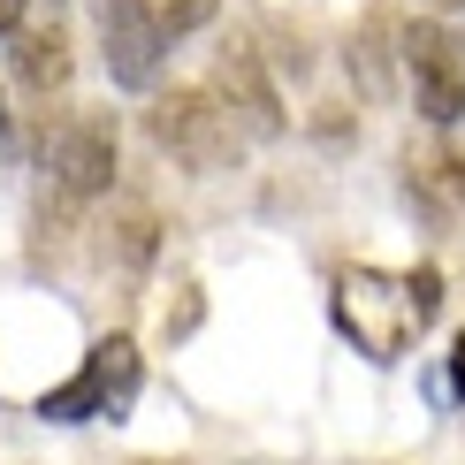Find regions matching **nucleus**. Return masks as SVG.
<instances>
[{
  "label": "nucleus",
  "instance_id": "12",
  "mask_svg": "<svg viewBox=\"0 0 465 465\" xmlns=\"http://www.w3.org/2000/svg\"><path fill=\"white\" fill-rule=\"evenodd\" d=\"M442 8H465V0H442Z\"/></svg>",
  "mask_w": 465,
  "mask_h": 465
},
{
  "label": "nucleus",
  "instance_id": "1",
  "mask_svg": "<svg viewBox=\"0 0 465 465\" xmlns=\"http://www.w3.org/2000/svg\"><path fill=\"white\" fill-rule=\"evenodd\" d=\"M435 298H442L435 267H420V275L343 267V275H336V321H343V336H351L366 359H404L412 336L435 321Z\"/></svg>",
  "mask_w": 465,
  "mask_h": 465
},
{
  "label": "nucleus",
  "instance_id": "10",
  "mask_svg": "<svg viewBox=\"0 0 465 465\" xmlns=\"http://www.w3.org/2000/svg\"><path fill=\"white\" fill-rule=\"evenodd\" d=\"M0 38H24V0H0Z\"/></svg>",
  "mask_w": 465,
  "mask_h": 465
},
{
  "label": "nucleus",
  "instance_id": "5",
  "mask_svg": "<svg viewBox=\"0 0 465 465\" xmlns=\"http://www.w3.org/2000/svg\"><path fill=\"white\" fill-rule=\"evenodd\" d=\"M397 54H404V69H412V84H420V114H428V123H458L465 114V54H458V38L442 24H412Z\"/></svg>",
  "mask_w": 465,
  "mask_h": 465
},
{
  "label": "nucleus",
  "instance_id": "3",
  "mask_svg": "<svg viewBox=\"0 0 465 465\" xmlns=\"http://www.w3.org/2000/svg\"><path fill=\"white\" fill-rule=\"evenodd\" d=\"M92 31H100V54H107V76L130 92H145L161 76V54H168V31L153 15V0H92Z\"/></svg>",
  "mask_w": 465,
  "mask_h": 465
},
{
  "label": "nucleus",
  "instance_id": "8",
  "mask_svg": "<svg viewBox=\"0 0 465 465\" xmlns=\"http://www.w3.org/2000/svg\"><path fill=\"white\" fill-rule=\"evenodd\" d=\"M8 54H15V84H31V92H54L69 76V38L62 31H24Z\"/></svg>",
  "mask_w": 465,
  "mask_h": 465
},
{
  "label": "nucleus",
  "instance_id": "4",
  "mask_svg": "<svg viewBox=\"0 0 465 465\" xmlns=\"http://www.w3.org/2000/svg\"><path fill=\"white\" fill-rule=\"evenodd\" d=\"M130 390H138V351H130V336H107V343H92V359H84L76 381L38 397V412L46 420H92V412H114Z\"/></svg>",
  "mask_w": 465,
  "mask_h": 465
},
{
  "label": "nucleus",
  "instance_id": "9",
  "mask_svg": "<svg viewBox=\"0 0 465 465\" xmlns=\"http://www.w3.org/2000/svg\"><path fill=\"white\" fill-rule=\"evenodd\" d=\"M214 8H222V0H153V15H161V31H168V38L214 24Z\"/></svg>",
  "mask_w": 465,
  "mask_h": 465
},
{
  "label": "nucleus",
  "instance_id": "11",
  "mask_svg": "<svg viewBox=\"0 0 465 465\" xmlns=\"http://www.w3.org/2000/svg\"><path fill=\"white\" fill-rule=\"evenodd\" d=\"M450 390H458V397H465V336H458V343H450Z\"/></svg>",
  "mask_w": 465,
  "mask_h": 465
},
{
  "label": "nucleus",
  "instance_id": "7",
  "mask_svg": "<svg viewBox=\"0 0 465 465\" xmlns=\"http://www.w3.org/2000/svg\"><path fill=\"white\" fill-rule=\"evenodd\" d=\"M54 183L69 199H100L114 183V114H76L54 138Z\"/></svg>",
  "mask_w": 465,
  "mask_h": 465
},
{
  "label": "nucleus",
  "instance_id": "2",
  "mask_svg": "<svg viewBox=\"0 0 465 465\" xmlns=\"http://www.w3.org/2000/svg\"><path fill=\"white\" fill-rule=\"evenodd\" d=\"M145 130H153L161 153H176L191 176H214V168L237 161V114L214 92H168V100H153Z\"/></svg>",
  "mask_w": 465,
  "mask_h": 465
},
{
  "label": "nucleus",
  "instance_id": "13",
  "mask_svg": "<svg viewBox=\"0 0 465 465\" xmlns=\"http://www.w3.org/2000/svg\"><path fill=\"white\" fill-rule=\"evenodd\" d=\"M0 130H8V107H0Z\"/></svg>",
  "mask_w": 465,
  "mask_h": 465
},
{
  "label": "nucleus",
  "instance_id": "6",
  "mask_svg": "<svg viewBox=\"0 0 465 465\" xmlns=\"http://www.w3.org/2000/svg\"><path fill=\"white\" fill-rule=\"evenodd\" d=\"M214 100L237 114L252 138H282V123H290L275 76L260 69V54H252V46H222V54H214Z\"/></svg>",
  "mask_w": 465,
  "mask_h": 465
}]
</instances>
